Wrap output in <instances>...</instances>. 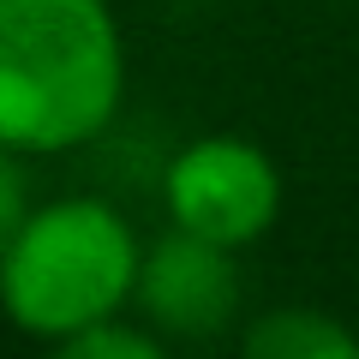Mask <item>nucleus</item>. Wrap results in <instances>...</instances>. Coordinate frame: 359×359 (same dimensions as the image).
I'll list each match as a JSON object with an SVG mask.
<instances>
[{"label": "nucleus", "mask_w": 359, "mask_h": 359, "mask_svg": "<svg viewBox=\"0 0 359 359\" xmlns=\"http://www.w3.org/2000/svg\"><path fill=\"white\" fill-rule=\"evenodd\" d=\"M126 102V36L108 0H0V144L72 156Z\"/></svg>", "instance_id": "1"}, {"label": "nucleus", "mask_w": 359, "mask_h": 359, "mask_svg": "<svg viewBox=\"0 0 359 359\" xmlns=\"http://www.w3.org/2000/svg\"><path fill=\"white\" fill-rule=\"evenodd\" d=\"M144 240L108 198H48L30 204L0 252V311L18 335L60 347L66 335L132 306Z\"/></svg>", "instance_id": "2"}, {"label": "nucleus", "mask_w": 359, "mask_h": 359, "mask_svg": "<svg viewBox=\"0 0 359 359\" xmlns=\"http://www.w3.org/2000/svg\"><path fill=\"white\" fill-rule=\"evenodd\" d=\"M162 210H168V228L245 252L282 216V168L264 144L240 138V132H204L168 156Z\"/></svg>", "instance_id": "3"}, {"label": "nucleus", "mask_w": 359, "mask_h": 359, "mask_svg": "<svg viewBox=\"0 0 359 359\" xmlns=\"http://www.w3.org/2000/svg\"><path fill=\"white\" fill-rule=\"evenodd\" d=\"M240 306H245V276H240V252L233 245H216V240L186 233V228H168L162 240L144 245L132 311L156 335L216 341V335H228L240 323Z\"/></svg>", "instance_id": "4"}, {"label": "nucleus", "mask_w": 359, "mask_h": 359, "mask_svg": "<svg viewBox=\"0 0 359 359\" xmlns=\"http://www.w3.org/2000/svg\"><path fill=\"white\" fill-rule=\"evenodd\" d=\"M252 359H359V330L323 306H276L240 330Z\"/></svg>", "instance_id": "5"}, {"label": "nucleus", "mask_w": 359, "mask_h": 359, "mask_svg": "<svg viewBox=\"0 0 359 359\" xmlns=\"http://www.w3.org/2000/svg\"><path fill=\"white\" fill-rule=\"evenodd\" d=\"M60 353L66 359H162V335H156L138 311H114V318L66 335Z\"/></svg>", "instance_id": "6"}, {"label": "nucleus", "mask_w": 359, "mask_h": 359, "mask_svg": "<svg viewBox=\"0 0 359 359\" xmlns=\"http://www.w3.org/2000/svg\"><path fill=\"white\" fill-rule=\"evenodd\" d=\"M30 174H25V156L18 150H6L0 144V252H6V240L18 233V222L30 216Z\"/></svg>", "instance_id": "7"}]
</instances>
